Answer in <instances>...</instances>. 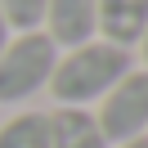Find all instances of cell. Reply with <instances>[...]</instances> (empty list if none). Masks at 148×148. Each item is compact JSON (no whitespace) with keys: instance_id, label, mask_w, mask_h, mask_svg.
Returning <instances> with one entry per match:
<instances>
[{"instance_id":"1","label":"cell","mask_w":148,"mask_h":148,"mask_svg":"<svg viewBox=\"0 0 148 148\" xmlns=\"http://www.w3.org/2000/svg\"><path fill=\"white\" fill-rule=\"evenodd\" d=\"M130 67H135L130 63V49L94 36V40H85V45L58 54L54 76H49V90H54V99L63 103V108H90V103H99Z\"/></svg>"},{"instance_id":"2","label":"cell","mask_w":148,"mask_h":148,"mask_svg":"<svg viewBox=\"0 0 148 148\" xmlns=\"http://www.w3.org/2000/svg\"><path fill=\"white\" fill-rule=\"evenodd\" d=\"M58 63V45L45 32H14L0 49V103H23L45 90Z\"/></svg>"},{"instance_id":"3","label":"cell","mask_w":148,"mask_h":148,"mask_svg":"<svg viewBox=\"0 0 148 148\" xmlns=\"http://www.w3.org/2000/svg\"><path fill=\"white\" fill-rule=\"evenodd\" d=\"M94 121H99V130H103L108 144H126V139L148 135V72L144 67H130L99 99Z\"/></svg>"},{"instance_id":"4","label":"cell","mask_w":148,"mask_h":148,"mask_svg":"<svg viewBox=\"0 0 148 148\" xmlns=\"http://www.w3.org/2000/svg\"><path fill=\"white\" fill-rule=\"evenodd\" d=\"M45 36L58 49H76L99 36V5L94 0H45Z\"/></svg>"},{"instance_id":"5","label":"cell","mask_w":148,"mask_h":148,"mask_svg":"<svg viewBox=\"0 0 148 148\" xmlns=\"http://www.w3.org/2000/svg\"><path fill=\"white\" fill-rule=\"evenodd\" d=\"M45 126H49V148H112L90 108H63L58 103L54 112H45Z\"/></svg>"},{"instance_id":"6","label":"cell","mask_w":148,"mask_h":148,"mask_svg":"<svg viewBox=\"0 0 148 148\" xmlns=\"http://www.w3.org/2000/svg\"><path fill=\"white\" fill-rule=\"evenodd\" d=\"M99 5V36L121 49H135L148 27V0H94Z\"/></svg>"},{"instance_id":"7","label":"cell","mask_w":148,"mask_h":148,"mask_svg":"<svg viewBox=\"0 0 148 148\" xmlns=\"http://www.w3.org/2000/svg\"><path fill=\"white\" fill-rule=\"evenodd\" d=\"M0 148H49L45 112H14L0 126Z\"/></svg>"},{"instance_id":"8","label":"cell","mask_w":148,"mask_h":148,"mask_svg":"<svg viewBox=\"0 0 148 148\" xmlns=\"http://www.w3.org/2000/svg\"><path fill=\"white\" fill-rule=\"evenodd\" d=\"M0 14L9 23V32H40L45 0H0Z\"/></svg>"},{"instance_id":"9","label":"cell","mask_w":148,"mask_h":148,"mask_svg":"<svg viewBox=\"0 0 148 148\" xmlns=\"http://www.w3.org/2000/svg\"><path fill=\"white\" fill-rule=\"evenodd\" d=\"M139 58H144V72H148V27H144V36H139Z\"/></svg>"},{"instance_id":"10","label":"cell","mask_w":148,"mask_h":148,"mask_svg":"<svg viewBox=\"0 0 148 148\" xmlns=\"http://www.w3.org/2000/svg\"><path fill=\"white\" fill-rule=\"evenodd\" d=\"M112 148H148V135H139V139H126V144H112Z\"/></svg>"},{"instance_id":"11","label":"cell","mask_w":148,"mask_h":148,"mask_svg":"<svg viewBox=\"0 0 148 148\" xmlns=\"http://www.w3.org/2000/svg\"><path fill=\"white\" fill-rule=\"evenodd\" d=\"M9 36H14V32H9V23H5V14H0V49L9 45Z\"/></svg>"}]
</instances>
